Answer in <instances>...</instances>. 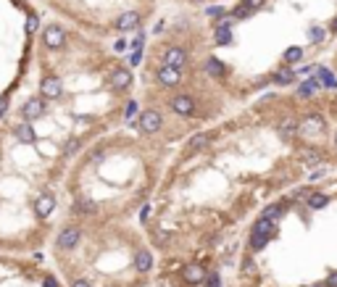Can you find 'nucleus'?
<instances>
[{"label": "nucleus", "instance_id": "nucleus-1", "mask_svg": "<svg viewBox=\"0 0 337 287\" xmlns=\"http://www.w3.org/2000/svg\"><path fill=\"white\" fill-rule=\"evenodd\" d=\"M79 237H82V227H77V224L63 227L58 232V237H55V248H58V251H74L79 243Z\"/></svg>", "mask_w": 337, "mask_h": 287}, {"label": "nucleus", "instance_id": "nucleus-2", "mask_svg": "<svg viewBox=\"0 0 337 287\" xmlns=\"http://www.w3.org/2000/svg\"><path fill=\"white\" fill-rule=\"evenodd\" d=\"M45 111H48V103H45L40 95H37V98H29V100H26L18 114H21L24 122H37V119L45 116Z\"/></svg>", "mask_w": 337, "mask_h": 287}, {"label": "nucleus", "instance_id": "nucleus-3", "mask_svg": "<svg viewBox=\"0 0 337 287\" xmlns=\"http://www.w3.org/2000/svg\"><path fill=\"white\" fill-rule=\"evenodd\" d=\"M42 42H45V48H50V50H58L66 45V32L61 29L58 24H48L42 29Z\"/></svg>", "mask_w": 337, "mask_h": 287}, {"label": "nucleus", "instance_id": "nucleus-4", "mask_svg": "<svg viewBox=\"0 0 337 287\" xmlns=\"http://www.w3.org/2000/svg\"><path fill=\"white\" fill-rule=\"evenodd\" d=\"M137 127L143 129V132H148V135H156L158 129L164 127V119H161V114H158V111L148 108V111H143V114H140V119H137Z\"/></svg>", "mask_w": 337, "mask_h": 287}, {"label": "nucleus", "instance_id": "nucleus-5", "mask_svg": "<svg viewBox=\"0 0 337 287\" xmlns=\"http://www.w3.org/2000/svg\"><path fill=\"white\" fill-rule=\"evenodd\" d=\"M63 95V82L58 77H42L40 82V98L42 100H58Z\"/></svg>", "mask_w": 337, "mask_h": 287}, {"label": "nucleus", "instance_id": "nucleus-6", "mask_svg": "<svg viewBox=\"0 0 337 287\" xmlns=\"http://www.w3.org/2000/svg\"><path fill=\"white\" fill-rule=\"evenodd\" d=\"M108 82H111V87H114L116 92H127L129 87H132V74H129L127 69H114Z\"/></svg>", "mask_w": 337, "mask_h": 287}, {"label": "nucleus", "instance_id": "nucleus-7", "mask_svg": "<svg viewBox=\"0 0 337 287\" xmlns=\"http://www.w3.org/2000/svg\"><path fill=\"white\" fill-rule=\"evenodd\" d=\"M11 135H13L21 145H32V143H34V137H37V135H34L32 122H18V124H13Z\"/></svg>", "mask_w": 337, "mask_h": 287}, {"label": "nucleus", "instance_id": "nucleus-8", "mask_svg": "<svg viewBox=\"0 0 337 287\" xmlns=\"http://www.w3.org/2000/svg\"><path fill=\"white\" fill-rule=\"evenodd\" d=\"M156 77H158V82H161L164 87H176L182 82V71L179 69H171V66H161Z\"/></svg>", "mask_w": 337, "mask_h": 287}, {"label": "nucleus", "instance_id": "nucleus-9", "mask_svg": "<svg viewBox=\"0 0 337 287\" xmlns=\"http://www.w3.org/2000/svg\"><path fill=\"white\" fill-rule=\"evenodd\" d=\"M168 103H171V111H176L179 116H190V114H195V100H192L190 95H176V98L168 100Z\"/></svg>", "mask_w": 337, "mask_h": 287}, {"label": "nucleus", "instance_id": "nucleus-10", "mask_svg": "<svg viewBox=\"0 0 337 287\" xmlns=\"http://www.w3.org/2000/svg\"><path fill=\"white\" fill-rule=\"evenodd\" d=\"M187 63V53L182 48H166L164 53V66H171V69H182Z\"/></svg>", "mask_w": 337, "mask_h": 287}, {"label": "nucleus", "instance_id": "nucleus-11", "mask_svg": "<svg viewBox=\"0 0 337 287\" xmlns=\"http://www.w3.org/2000/svg\"><path fill=\"white\" fill-rule=\"evenodd\" d=\"M137 26H140V13H135V11H127V13H121L116 18V29L119 32H135Z\"/></svg>", "mask_w": 337, "mask_h": 287}, {"label": "nucleus", "instance_id": "nucleus-12", "mask_svg": "<svg viewBox=\"0 0 337 287\" xmlns=\"http://www.w3.org/2000/svg\"><path fill=\"white\" fill-rule=\"evenodd\" d=\"M264 5V0H242V3L232 11V18H248L250 13H256Z\"/></svg>", "mask_w": 337, "mask_h": 287}, {"label": "nucleus", "instance_id": "nucleus-13", "mask_svg": "<svg viewBox=\"0 0 337 287\" xmlns=\"http://www.w3.org/2000/svg\"><path fill=\"white\" fill-rule=\"evenodd\" d=\"M322 129H324V119L316 116V114H311V116L303 119V124L298 127V132H303V135H316V132H322Z\"/></svg>", "mask_w": 337, "mask_h": 287}, {"label": "nucleus", "instance_id": "nucleus-14", "mask_svg": "<svg viewBox=\"0 0 337 287\" xmlns=\"http://www.w3.org/2000/svg\"><path fill=\"white\" fill-rule=\"evenodd\" d=\"M135 269L143 272V274L153 269V253L148 251V248H140V251H137V256H135Z\"/></svg>", "mask_w": 337, "mask_h": 287}, {"label": "nucleus", "instance_id": "nucleus-15", "mask_svg": "<svg viewBox=\"0 0 337 287\" xmlns=\"http://www.w3.org/2000/svg\"><path fill=\"white\" fill-rule=\"evenodd\" d=\"M182 277H184V282H190V285H200L205 280V269L198 264H190V266H184Z\"/></svg>", "mask_w": 337, "mask_h": 287}, {"label": "nucleus", "instance_id": "nucleus-16", "mask_svg": "<svg viewBox=\"0 0 337 287\" xmlns=\"http://www.w3.org/2000/svg\"><path fill=\"white\" fill-rule=\"evenodd\" d=\"M298 158H301L303 163H308V166H316V163L324 161V153L316 150V147H303V150H298Z\"/></svg>", "mask_w": 337, "mask_h": 287}, {"label": "nucleus", "instance_id": "nucleus-17", "mask_svg": "<svg viewBox=\"0 0 337 287\" xmlns=\"http://www.w3.org/2000/svg\"><path fill=\"white\" fill-rule=\"evenodd\" d=\"M205 145H211V135H195V137H190V143H187V153H198V150H203Z\"/></svg>", "mask_w": 337, "mask_h": 287}, {"label": "nucleus", "instance_id": "nucleus-18", "mask_svg": "<svg viewBox=\"0 0 337 287\" xmlns=\"http://www.w3.org/2000/svg\"><path fill=\"white\" fill-rule=\"evenodd\" d=\"M316 79H322V85L324 87H337V77L330 71V69H324V66H316Z\"/></svg>", "mask_w": 337, "mask_h": 287}, {"label": "nucleus", "instance_id": "nucleus-19", "mask_svg": "<svg viewBox=\"0 0 337 287\" xmlns=\"http://www.w3.org/2000/svg\"><path fill=\"white\" fill-rule=\"evenodd\" d=\"M279 135L285 137V140H293V137L298 135V124L293 122V119H285V122H279Z\"/></svg>", "mask_w": 337, "mask_h": 287}, {"label": "nucleus", "instance_id": "nucleus-20", "mask_svg": "<svg viewBox=\"0 0 337 287\" xmlns=\"http://www.w3.org/2000/svg\"><path fill=\"white\" fill-rule=\"evenodd\" d=\"M253 232H256V235H266V237H271V235H274V221H269V219L261 216V219L256 221V224H253Z\"/></svg>", "mask_w": 337, "mask_h": 287}, {"label": "nucleus", "instance_id": "nucleus-21", "mask_svg": "<svg viewBox=\"0 0 337 287\" xmlns=\"http://www.w3.org/2000/svg\"><path fill=\"white\" fill-rule=\"evenodd\" d=\"M319 87H322V82L316 79V77H311V79H306L303 85L298 87V95H303V98H306V95H314V92L319 90Z\"/></svg>", "mask_w": 337, "mask_h": 287}, {"label": "nucleus", "instance_id": "nucleus-22", "mask_svg": "<svg viewBox=\"0 0 337 287\" xmlns=\"http://www.w3.org/2000/svg\"><path fill=\"white\" fill-rule=\"evenodd\" d=\"M205 71H208L211 77H224V74H227V69H224V63L219 58H208V61H205Z\"/></svg>", "mask_w": 337, "mask_h": 287}, {"label": "nucleus", "instance_id": "nucleus-23", "mask_svg": "<svg viewBox=\"0 0 337 287\" xmlns=\"http://www.w3.org/2000/svg\"><path fill=\"white\" fill-rule=\"evenodd\" d=\"M274 82H277V85H293L295 74L287 71V69H279V71H274Z\"/></svg>", "mask_w": 337, "mask_h": 287}, {"label": "nucleus", "instance_id": "nucleus-24", "mask_svg": "<svg viewBox=\"0 0 337 287\" xmlns=\"http://www.w3.org/2000/svg\"><path fill=\"white\" fill-rule=\"evenodd\" d=\"M216 42H219V45L232 42V26H229V24H221L219 29H216Z\"/></svg>", "mask_w": 337, "mask_h": 287}, {"label": "nucleus", "instance_id": "nucleus-25", "mask_svg": "<svg viewBox=\"0 0 337 287\" xmlns=\"http://www.w3.org/2000/svg\"><path fill=\"white\" fill-rule=\"evenodd\" d=\"M327 203H330V198H327L324 192H314V195H308V206H311V208H324Z\"/></svg>", "mask_w": 337, "mask_h": 287}, {"label": "nucleus", "instance_id": "nucleus-26", "mask_svg": "<svg viewBox=\"0 0 337 287\" xmlns=\"http://www.w3.org/2000/svg\"><path fill=\"white\" fill-rule=\"evenodd\" d=\"M266 243H269V237H266V235H256V232L250 235V251H253V253L261 251V248H264Z\"/></svg>", "mask_w": 337, "mask_h": 287}, {"label": "nucleus", "instance_id": "nucleus-27", "mask_svg": "<svg viewBox=\"0 0 337 287\" xmlns=\"http://www.w3.org/2000/svg\"><path fill=\"white\" fill-rule=\"evenodd\" d=\"M303 58V48H287L285 50V61L287 63H295V61H301Z\"/></svg>", "mask_w": 337, "mask_h": 287}, {"label": "nucleus", "instance_id": "nucleus-28", "mask_svg": "<svg viewBox=\"0 0 337 287\" xmlns=\"http://www.w3.org/2000/svg\"><path fill=\"white\" fill-rule=\"evenodd\" d=\"M279 216H282V206H269L264 211V219H269V221H277Z\"/></svg>", "mask_w": 337, "mask_h": 287}, {"label": "nucleus", "instance_id": "nucleus-29", "mask_svg": "<svg viewBox=\"0 0 337 287\" xmlns=\"http://www.w3.org/2000/svg\"><path fill=\"white\" fill-rule=\"evenodd\" d=\"M308 34H311L314 42H322V40H324V29H322V26H311V29H308Z\"/></svg>", "mask_w": 337, "mask_h": 287}, {"label": "nucleus", "instance_id": "nucleus-30", "mask_svg": "<svg viewBox=\"0 0 337 287\" xmlns=\"http://www.w3.org/2000/svg\"><path fill=\"white\" fill-rule=\"evenodd\" d=\"M324 287H337V272H332L330 277H327V282H324Z\"/></svg>", "mask_w": 337, "mask_h": 287}, {"label": "nucleus", "instance_id": "nucleus-31", "mask_svg": "<svg viewBox=\"0 0 337 287\" xmlns=\"http://www.w3.org/2000/svg\"><path fill=\"white\" fill-rule=\"evenodd\" d=\"M208 287H221V282H219V274H211V277H208Z\"/></svg>", "mask_w": 337, "mask_h": 287}, {"label": "nucleus", "instance_id": "nucleus-32", "mask_svg": "<svg viewBox=\"0 0 337 287\" xmlns=\"http://www.w3.org/2000/svg\"><path fill=\"white\" fill-rule=\"evenodd\" d=\"M71 287H92V285H90L87 280H74V282H71Z\"/></svg>", "mask_w": 337, "mask_h": 287}, {"label": "nucleus", "instance_id": "nucleus-33", "mask_svg": "<svg viewBox=\"0 0 337 287\" xmlns=\"http://www.w3.org/2000/svg\"><path fill=\"white\" fill-rule=\"evenodd\" d=\"M221 13H224V8H219V5L208 8V16H221Z\"/></svg>", "mask_w": 337, "mask_h": 287}, {"label": "nucleus", "instance_id": "nucleus-34", "mask_svg": "<svg viewBox=\"0 0 337 287\" xmlns=\"http://www.w3.org/2000/svg\"><path fill=\"white\" fill-rule=\"evenodd\" d=\"M42 287H58V285H55V280H53V277H45V282H42Z\"/></svg>", "mask_w": 337, "mask_h": 287}, {"label": "nucleus", "instance_id": "nucleus-35", "mask_svg": "<svg viewBox=\"0 0 337 287\" xmlns=\"http://www.w3.org/2000/svg\"><path fill=\"white\" fill-rule=\"evenodd\" d=\"M306 287H324L322 282H316V285H306Z\"/></svg>", "mask_w": 337, "mask_h": 287}, {"label": "nucleus", "instance_id": "nucleus-36", "mask_svg": "<svg viewBox=\"0 0 337 287\" xmlns=\"http://www.w3.org/2000/svg\"><path fill=\"white\" fill-rule=\"evenodd\" d=\"M332 29H335V32H337V18H335V21H332Z\"/></svg>", "mask_w": 337, "mask_h": 287}, {"label": "nucleus", "instance_id": "nucleus-37", "mask_svg": "<svg viewBox=\"0 0 337 287\" xmlns=\"http://www.w3.org/2000/svg\"><path fill=\"white\" fill-rule=\"evenodd\" d=\"M335 145H337V132H335Z\"/></svg>", "mask_w": 337, "mask_h": 287}, {"label": "nucleus", "instance_id": "nucleus-38", "mask_svg": "<svg viewBox=\"0 0 337 287\" xmlns=\"http://www.w3.org/2000/svg\"><path fill=\"white\" fill-rule=\"evenodd\" d=\"M195 3H203V0H195Z\"/></svg>", "mask_w": 337, "mask_h": 287}]
</instances>
